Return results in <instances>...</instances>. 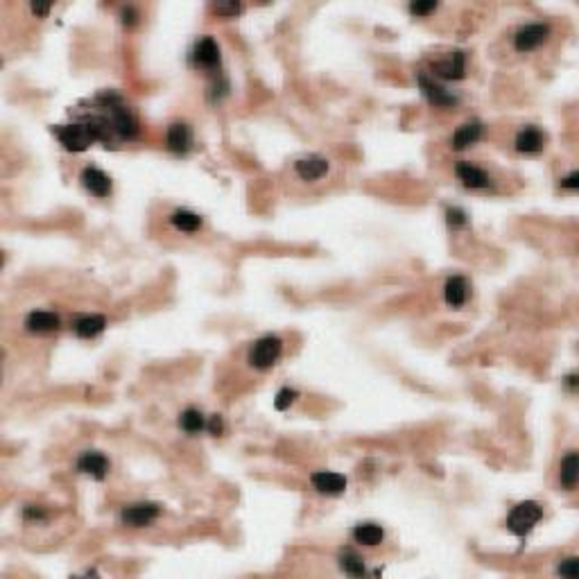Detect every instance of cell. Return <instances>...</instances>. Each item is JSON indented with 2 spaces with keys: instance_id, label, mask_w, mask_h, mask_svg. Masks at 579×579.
Instances as JSON below:
<instances>
[{
  "instance_id": "6da1fadb",
  "label": "cell",
  "mask_w": 579,
  "mask_h": 579,
  "mask_svg": "<svg viewBox=\"0 0 579 579\" xmlns=\"http://www.w3.org/2000/svg\"><path fill=\"white\" fill-rule=\"evenodd\" d=\"M543 518V509L538 503H534V500H525V503L516 505L514 509H511V514L507 518V530L511 534H516L518 538H525L532 530H534V525Z\"/></svg>"
},
{
  "instance_id": "7a4b0ae2",
  "label": "cell",
  "mask_w": 579,
  "mask_h": 579,
  "mask_svg": "<svg viewBox=\"0 0 579 579\" xmlns=\"http://www.w3.org/2000/svg\"><path fill=\"white\" fill-rule=\"evenodd\" d=\"M283 351V342L276 335H265L260 337L252 353H249V362H252L254 369H270V367L281 358Z\"/></svg>"
},
{
  "instance_id": "3957f363",
  "label": "cell",
  "mask_w": 579,
  "mask_h": 579,
  "mask_svg": "<svg viewBox=\"0 0 579 579\" xmlns=\"http://www.w3.org/2000/svg\"><path fill=\"white\" fill-rule=\"evenodd\" d=\"M55 134L68 152H84L88 150V145L96 140L88 125H61V127H55Z\"/></svg>"
},
{
  "instance_id": "277c9868",
  "label": "cell",
  "mask_w": 579,
  "mask_h": 579,
  "mask_svg": "<svg viewBox=\"0 0 579 579\" xmlns=\"http://www.w3.org/2000/svg\"><path fill=\"white\" fill-rule=\"evenodd\" d=\"M548 36H550V25H545V23H530V25H525V28H521L516 32L514 48L518 52H530V50L538 48L541 43H545Z\"/></svg>"
},
{
  "instance_id": "5b68a950",
  "label": "cell",
  "mask_w": 579,
  "mask_h": 579,
  "mask_svg": "<svg viewBox=\"0 0 579 579\" xmlns=\"http://www.w3.org/2000/svg\"><path fill=\"white\" fill-rule=\"evenodd\" d=\"M159 514H161L159 505L138 503V505L125 507L123 514H121V521L125 525H129V528H145V525H150V523H154L156 518H159Z\"/></svg>"
},
{
  "instance_id": "8992f818",
  "label": "cell",
  "mask_w": 579,
  "mask_h": 579,
  "mask_svg": "<svg viewBox=\"0 0 579 579\" xmlns=\"http://www.w3.org/2000/svg\"><path fill=\"white\" fill-rule=\"evenodd\" d=\"M416 82H419L421 91H424L426 98L434 104V107L449 109V107H455V104H457V98L451 93V91H446L444 86H439L434 80H430L426 73H419L416 75Z\"/></svg>"
},
{
  "instance_id": "52a82bcc",
  "label": "cell",
  "mask_w": 579,
  "mask_h": 579,
  "mask_svg": "<svg viewBox=\"0 0 579 579\" xmlns=\"http://www.w3.org/2000/svg\"><path fill=\"white\" fill-rule=\"evenodd\" d=\"M432 73L441 80H462L466 73V57L464 52H453L451 57L439 59L432 63Z\"/></svg>"
},
{
  "instance_id": "ba28073f",
  "label": "cell",
  "mask_w": 579,
  "mask_h": 579,
  "mask_svg": "<svg viewBox=\"0 0 579 579\" xmlns=\"http://www.w3.org/2000/svg\"><path fill=\"white\" fill-rule=\"evenodd\" d=\"M312 486L317 489L319 493H326V496H337L347 489V478L342 476V473H333V471H317L312 473L310 478Z\"/></svg>"
},
{
  "instance_id": "9c48e42d",
  "label": "cell",
  "mask_w": 579,
  "mask_h": 579,
  "mask_svg": "<svg viewBox=\"0 0 579 579\" xmlns=\"http://www.w3.org/2000/svg\"><path fill=\"white\" fill-rule=\"evenodd\" d=\"M59 326H61L59 314L50 312V310H34V312L28 314V317H25V328H28L30 333L43 335V333L57 331Z\"/></svg>"
},
{
  "instance_id": "30bf717a",
  "label": "cell",
  "mask_w": 579,
  "mask_h": 579,
  "mask_svg": "<svg viewBox=\"0 0 579 579\" xmlns=\"http://www.w3.org/2000/svg\"><path fill=\"white\" fill-rule=\"evenodd\" d=\"M455 175H457V179L462 181L466 188H486V186H491V177L486 175L482 168L473 165L468 161L457 163L455 165Z\"/></svg>"
},
{
  "instance_id": "8fae6325",
  "label": "cell",
  "mask_w": 579,
  "mask_h": 579,
  "mask_svg": "<svg viewBox=\"0 0 579 579\" xmlns=\"http://www.w3.org/2000/svg\"><path fill=\"white\" fill-rule=\"evenodd\" d=\"M77 471L86 473V476H93L96 480H104V476H107V471H109V459L102 453L88 451L77 459Z\"/></svg>"
},
{
  "instance_id": "7c38bea8",
  "label": "cell",
  "mask_w": 579,
  "mask_h": 579,
  "mask_svg": "<svg viewBox=\"0 0 579 579\" xmlns=\"http://www.w3.org/2000/svg\"><path fill=\"white\" fill-rule=\"evenodd\" d=\"M193 61L202 68H215L220 63V48L210 36H204L202 41H197L193 50Z\"/></svg>"
},
{
  "instance_id": "4fadbf2b",
  "label": "cell",
  "mask_w": 579,
  "mask_h": 579,
  "mask_svg": "<svg viewBox=\"0 0 579 579\" xmlns=\"http://www.w3.org/2000/svg\"><path fill=\"white\" fill-rule=\"evenodd\" d=\"M82 183H84V188L91 193V195H96V197H107L111 193V179L102 173L100 168H84V173H82Z\"/></svg>"
},
{
  "instance_id": "5bb4252c",
  "label": "cell",
  "mask_w": 579,
  "mask_h": 579,
  "mask_svg": "<svg viewBox=\"0 0 579 579\" xmlns=\"http://www.w3.org/2000/svg\"><path fill=\"white\" fill-rule=\"evenodd\" d=\"M516 150L523 152V154H536V152H541L543 150V145H545V134L541 129H536V127H525L521 129L518 134H516Z\"/></svg>"
},
{
  "instance_id": "9a60e30c",
  "label": "cell",
  "mask_w": 579,
  "mask_h": 579,
  "mask_svg": "<svg viewBox=\"0 0 579 579\" xmlns=\"http://www.w3.org/2000/svg\"><path fill=\"white\" fill-rule=\"evenodd\" d=\"M193 145V131L186 123H175L168 129V148L175 154H186Z\"/></svg>"
},
{
  "instance_id": "2e32d148",
  "label": "cell",
  "mask_w": 579,
  "mask_h": 579,
  "mask_svg": "<svg viewBox=\"0 0 579 579\" xmlns=\"http://www.w3.org/2000/svg\"><path fill=\"white\" fill-rule=\"evenodd\" d=\"M111 127L113 131L121 138H134L136 136V121H134V116H131L125 107H111Z\"/></svg>"
},
{
  "instance_id": "e0dca14e",
  "label": "cell",
  "mask_w": 579,
  "mask_h": 579,
  "mask_svg": "<svg viewBox=\"0 0 579 579\" xmlns=\"http://www.w3.org/2000/svg\"><path fill=\"white\" fill-rule=\"evenodd\" d=\"M468 297V283L464 276H451L444 287V299L451 308H459L466 304Z\"/></svg>"
},
{
  "instance_id": "ac0fdd59",
  "label": "cell",
  "mask_w": 579,
  "mask_h": 579,
  "mask_svg": "<svg viewBox=\"0 0 579 579\" xmlns=\"http://www.w3.org/2000/svg\"><path fill=\"white\" fill-rule=\"evenodd\" d=\"M297 175L304 181H317L328 173V161L322 156H308V159L297 161Z\"/></svg>"
},
{
  "instance_id": "d6986e66",
  "label": "cell",
  "mask_w": 579,
  "mask_h": 579,
  "mask_svg": "<svg viewBox=\"0 0 579 579\" xmlns=\"http://www.w3.org/2000/svg\"><path fill=\"white\" fill-rule=\"evenodd\" d=\"M480 136H482V123H478V121L464 123L453 134V150H466L468 145H476L480 140Z\"/></svg>"
},
{
  "instance_id": "ffe728a7",
  "label": "cell",
  "mask_w": 579,
  "mask_h": 579,
  "mask_svg": "<svg viewBox=\"0 0 579 579\" xmlns=\"http://www.w3.org/2000/svg\"><path fill=\"white\" fill-rule=\"evenodd\" d=\"M104 326H107V319L102 317V314H84L75 322V335L77 337H84V339H91L96 337L104 331Z\"/></svg>"
},
{
  "instance_id": "44dd1931",
  "label": "cell",
  "mask_w": 579,
  "mask_h": 579,
  "mask_svg": "<svg viewBox=\"0 0 579 579\" xmlns=\"http://www.w3.org/2000/svg\"><path fill=\"white\" fill-rule=\"evenodd\" d=\"M353 538H355V543L374 548V545L383 543L385 532H383V528H378V525H374V523H362L353 530Z\"/></svg>"
},
{
  "instance_id": "7402d4cb",
  "label": "cell",
  "mask_w": 579,
  "mask_h": 579,
  "mask_svg": "<svg viewBox=\"0 0 579 579\" xmlns=\"http://www.w3.org/2000/svg\"><path fill=\"white\" fill-rule=\"evenodd\" d=\"M579 478V457L577 453H568L561 459V468H559V480L565 489H575Z\"/></svg>"
},
{
  "instance_id": "603a6c76",
  "label": "cell",
  "mask_w": 579,
  "mask_h": 579,
  "mask_svg": "<svg viewBox=\"0 0 579 579\" xmlns=\"http://www.w3.org/2000/svg\"><path fill=\"white\" fill-rule=\"evenodd\" d=\"M170 222H173V227L179 229V231H186V233H195L202 229V217L193 213V210H175L173 215H170Z\"/></svg>"
},
{
  "instance_id": "cb8c5ba5",
  "label": "cell",
  "mask_w": 579,
  "mask_h": 579,
  "mask_svg": "<svg viewBox=\"0 0 579 579\" xmlns=\"http://www.w3.org/2000/svg\"><path fill=\"white\" fill-rule=\"evenodd\" d=\"M179 426L183 432H188V434H197V432H202L206 430V419L200 410H195V407H188V410H183L181 416H179Z\"/></svg>"
},
{
  "instance_id": "d4e9b609",
  "label": "cell",
  "mask_w": 579,
  "mask_h": 579,
  "mask_svg": "<svg viewBox=\"0 0 579 579\" xmlns=\"http://www.w3.org/2000/svg\"><path fill=\"white\" fill-rule=\"evenodd\" d=\"M339 568L351 577H362L364 575V559L353 550H344L339 555Z\"/></svg>"
},
{
  "instance_id": "484cf974",
  "label": "cell",
  "mask_w": 579,
  "mask_h": 579,
  "mask_svg": "<svg viewBox=\"0 0 579 579\" xmlns=\"http://www.w3.org/2000/svg\"><path fill=\"white\" fill-rule=\"evenodd\" d=\"M297 396H299L297 389L283 387L279 394H276V399H274V407H276V410H281V412H283V410H287V407L297 401Z\"/></svg>"
},
{
  "instance_id": "4316f807",
  "label": "cell",
  "mask_w": 579,
  "mask_h": 579,
  "mask_svg": "<svg viewBox=\"0 0 579 579\" xmlns=\"http://www.w3.org/2000/svg\"><path fill=\"white\" fill-rule=\"evenodd\" d=\"M439 5L434 3V0H416V3L410 5V14L412 16H428L432 14L434 9H437Z\"/></svg>"
},
{
  "instance_id": "83f0119b",
  "label": "cell",
  "mask_w": 579,
  "mask_h": 579,
  "mask_svg": "<svg viewBox=\"0 0 579 579\" xmlns=\"http://www.w3.org/2000/svg\"><path fill=\"white\" fill-rule=\"evenodd\" d=\"M446 220H449V225L453 229H459V227L466 225V213L462 208H449V210H446Z\"/></svg>"
},
{
  "instance_id": "f1b7e54d",
  "label": "cell",
  "mask_w": 579,
  "mask_h": 579,
  "mask_svg": "<svg viewBox=\"0 0 579 579\" xmlns=\"http://www.w3.org/2000/svg\"><path fill=\"white\" fill-rule=\"evenodd\" d=\"M559 575L563 577H577V557H568L559 563Z\"/></svg>"
},
{
  "instance_id": "f546056e",
  "label": "cell",
  "mask_w": 579,
  "mask_h": 579,
  "mask_svg": "<svg viewBox=\"0 0 579 579\" xmlns=\"http://www.w3.org/2000/svg\"><path fill=\"white\" fill-rule=\"evenodd\" d=\"M242 11V5L240 3H229V5H215V14L220 16H235Z\"/></svg>"
},
{
  "instance_id": "4dcf8cb0",
  "label": "cell",
  "mask_w": 579,
  "mask_h": 579,
  "mask_svg": "<svg viewBox=\"0 0 579 579\" xmlns=\"http://www.w3.org/2000/svg\"><path fill=\"white\" fill-rule=\"evenodd\" d=\"M206 430L210 434H222V430H225V424H222V416L215 414V416H210V421L206 424Z\"/></svg>"
},
{
  "instance_id": "1f68e13d",
  "label": "cell",
  "mask_w": 579,
  "mask_h": 579,
  "mask_svg": "<svg viewBox=\"0 0 579 579\" xmlns=\"http://www.w3.org/2000/svg\"><path fill=\"white\" fill-rule=\"evenodd\" d=\"M561 188L565 190H577L579 188V173H570L568 177L561 179Z\"/></svg>"
},
{
  "instance_id": "d6a6232c",
  "label": "cell",
  "mask_w": 579,
  "mask_h": 579,
  "mask_svg": "<svg viewBox=\"0 0 579 579\" xmlns=\"http://www.w3.org/2000/svg\"><path fill=\"white\" fill-rule=\"evenodd\" d=\"M23 516H25V521H41V518H46L43 509H39V507H25Z\"/></svg>"
},
{
  "instance_id": "836d02e7",
  "label": "cell",
  "mask_w": 579,
  "mask_h": 579,
  "mask_svg": "<svg viewBox=\"0 0 579 579\" xmlns=\"http://www.w3.org/2000/svg\"><path fill=\"white\" fill-rule=\"evenodd\" d=\"M136 21H138L136 9L134 7H125L123 9V23L127 25V28H131V25H136Z\"/></svg>"
},
{
  "instance_id": "e575fe53",
  "label": "cell",
  "mask_w": 579,
  "mask_h": 579,
  "mask_svg": "<svg viewBox=\"0 0 579 579\" xmlns=\"http://www.w3.org/2000/svg\"><path fill=\"white\" fill-rule=\"evenodd\" d=\"M30 9L34 11L36 16H48V11L52 9V5H41V3H32Z\"/></svg>"
},
{
  "instance_id": "d590c367",
  "label": "cell",
  "mask_w": 579,
  "mask_h": 579,
  "mask_svg": "<svg viewBox=\"0 0 579 579\" xmlns=\"http://www.w3.org/2000/svg\"><path fill=\"white\" fill-rule=\"evenodd\" d=\"M565 385H568L570 389H575V387H577V376H575V374H570L568 378H565Z\"/></svg>"
}]
</instances>
